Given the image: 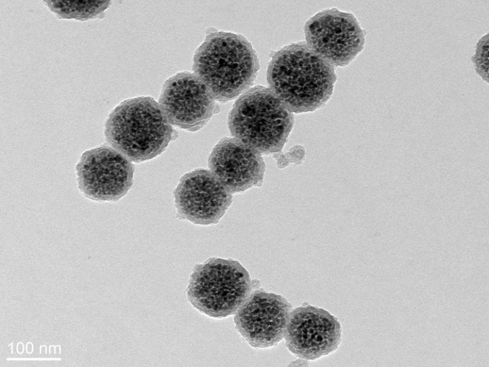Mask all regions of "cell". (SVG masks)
Returning a JSON list of instances; mask_svg holds the SVG:
<instances>
[{
    "mask_svg": "<svg viewBox=\"0 0 489 367\" xmlns=\"http://www.w3.org/2000/svg\"><path fill=\"white\" fill-rule=\"evenodd\" d=\"M334 67L306 43L286 45L273 56L267 70L270 89L291 112L314 111L331 98Z\"/></svg>",
    "mask_w": 489,
    "mask_h": 367,
    "instance_id": "obj_1",
    "label": "cell"
},
{
    "mask_svg": "<svg viewBox=\"0 0 489 367\" xmlns=\"http://www.w3.org/2000/svg\"><path fill=\"white\" fill-rule=\"evenodd\" d=\"M259 69L251 44L233 33L210 32L194 57V73L220 102L231 100L247 91Z\"/></svg>",
    "mask_w": 489,
    "mask_h": 367,
    "instance_id": "obj_2",
    "label": "cell"
},
{
    "mask_svg": "<svg viewBox=\"0 0 489 367\" xmlns=\"http://www.w3.org/2000/svg\"><path fill=\"white\" fill-rule=\"evenodd\" d=\"M173 133L159 103L149 96L120 103L109 115L104 128L105 139L111 147L135 163L161 153Z\"/></svg>",
    "mask_w": 489,
    "mask_h": 367,
    "instance_id": "obj_3",
    "label": "cell"
},
{
    "mask_svg": "<svg viewBox=\"0 0 489 367\" xmlns=\"http://www.w3.org/2000/svg\"><path fill=\"white\" fill-rule=\"evenodd\" d=\"M293 123V113L269 88L262 86L244 92L228 119L231 135L260 154L281 151Z\"/></svg>",
    "mask_w": 489,
    "mask_h": 367,
    "instance_id": "obj_4",
    "label": "cell"
},
{
    "mask_svg": "<svg viewBox=\"0 0 489 367\" xmlns=\"http://www.w3.org/2000/svg\"><path fill=\"white\" fill-rule=\"evenodd\" d=\"M256 286L238 261L213 257L195 266L186 296L199 311L225 318L236 312Z\"/></svg>",
    "mask_w": 489,
    "mask_h": 367,
    "instance_id": "obj_5",
    "label": "cell"
},
{
    "mask_svg": "<svg viewBox=\"0 0 489 367\" xmlns=\"http://www.w3.org/2000/svg\"><path fill=\"white\" fill-rule=\"evenodd\" d=\"M306 44L335 67H344L363 49L366 33L355 16L336 8L325 9L306 22Z\"/></svg>",
    "mask_w": 489,
    "mask_h": 367,
    "instance_id": "obj_6",
    "label": "cell"
},
{
    "mask_svg": "<svg viewBox=\"0 0 489 367\" xmlns=\"http://www.w3.org/2000/svg\"><path fill=\"white\" fill-rule=\"evenodd\" d=\"M75 170L78 189L95 201H118L133 184V165L112 147L102 145L85 151Z\"/></svg>",
    "mask_w": 489,
    "mask_h": 367,
    "instance_id": "obj_7",
    "label": "cell"
},
{
    "mask_svg": "<svg viewBox=\"0 0 489 367\" xmlns=\"http://www.w3.org/2000/svg\"><path fill=\"white\" fill-rule=\"evenodd\" d=\"M158 103L171 124L192 132L202 128L219 111L207 87L189 72L178 73L165 82Z\"/></svg>",
    "mask_w": 489,
    "mask_h": 367,
    "instance_id": "obj_8",
    "label": "cell"
},
{
    "mask_svg": "<svg viewBox=\"0 0 489 367\" xmlns=\"http://www.w3.org/2000/svg\"><path fill=\"white\" fill-rule=\"evenodd\" d=\"M292 305L281 295L252 291L234 316L236 328L252 347L276 345L285 336Z\"/></svg>",
    "mask_w": 489,
    "mask_h": 367,
    "instance_id": "obj_9",
    "label": "cell"
},
{
    "mask_svg": "<svg viewBox=\"0 0 489 367\" xmlns=\"http://www.w3.org/2000/svg\"><path fill=\"white\" fill-rule=\"evenodd\" d=\"M284 338L291 353L302 359L315 360L338 349L341 326L327 310L304 304L292 310Z\"/></svg>",
    "mask_w": 489,
    "mask_h": 367,
    "instance_id": "obj_10",
    "label": "cell"
},
{
    "mask_svg": "<svg viewBox=\"0 0 489 367\" xmlns=\"http://www.w3.org/2000/svg\"><path fill=\"white\" fill-rule=\"evenodd\" d=\"M179 217L194 224H215L232 201V194L209 170L197 169L184 175L174 191Z\"/></svg>",
    "mask_w": 489,
    "mask_h": 367,
    "instance_id": "obj_11",
    "label": "cell"
},
{
    "mask_svg": "<svg viewBox=\"0 0 489 367\" xmlns=\"http://www.w3.org/2000/svg\"><path fill=\"white\" fill-rule=\"evenodd\" d=\"M208 165L231 194L260 186L265 170L260 153L234 137L223 138L216 144Z\"/></svg>",
    "mask_w": 489,
    "mask_h": 367,
    "instance_id": "obj_12",
    "label": "cell"
},
{
    "mask_svg": "<svg viewBox=\"0 0 489 367\" xmlns=\"http://www.w3.org/2000/svg\"><path fill=\"white\" fill-rule=\"evenodd\" d=\"M42 2L57 18L79 21L102 18L111 5V2L107 1L48 0Z\"/></svg>",
    "mask_w": 489,
    "mask_h": 367,
    "instance_id": "obj_13",
    "label": "cell"
},
{
    "mask_svg": "<svg viewBox=\"0 0 489 367\" xmlns=\"http://www.w3.org/2000/svg\"><path fill=\"white\" fill-rule=\"evenodd\" d=\"M471 60L476 74L487 84L489 83V34L486 32L477 41Z\"/></svg>",
    "mask_w": 489,
    "mask_h": 367,
    "instance_id": "obj_14",
    "label": "cell"
},
{
    "mask_svg": "<svg viewBox=\"0 0 489 367\" xmlns=\"http://www.w3.org/2000/svg\"><path fill=\"white\" fill-rule=\"evenodd\" d=\"M26 351L29 354L31 353L33 351V345L31 342L28 343L26 346Z\"/></svg>",
    "mask_w": 489,
    "mask_h": 367,
    "instance_id": "obj_15",
    "label": "cell"
},
{
    "mask_svg": "<svg viewBox=\"0 0 489 367\" xmlns=\"http://www.w3.org/2000/svg\"><path fill=\"white\" fill-rule=\"evenodd\" d=\"M23 349H24V347H23V344L21 342H19L17 344V351L18 353L19 354L22 353L23 352Z\"/></svg>",
    "mask_w": 489,
    "mask_h": 367,
    "instance_id": "obj_16",
    "label": "cell"
},
{
    "mask_svg": "<svg viewBox=\"0 0 489 367\" xmlns=\"http://www.w3.org/2000/svg\"><path fill=\"white\" fill-rule=\"evenodd\" d=\"M55 353H61V347L60 346H57L55 348Z\"/></svg>",
    "mask_w": 489,
    "mask_h": 367,
    "instance_id": "obj_17",
    "label": "cell"
},
{
    "mask_svg": "<svg viewBox=\"0 0 489 367\" xmlns=\"http://www.w3.org/2000/svg\"><path fill=\"white\" fill-rule=\"evenodd\" d=\"M43 352H44V353H46V347L44 346H40V353H43Z\"/></svg>",
    "mask_w": 489,
    "mask_h": 367,
    "instance_id": "obj_18",
    "label": "cell"
}]
</instances>
